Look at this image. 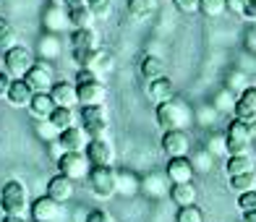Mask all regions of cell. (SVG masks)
Instances as JSON below:
<instances>
[{
    "label": "cell",
    "mask_w": 256,
    "mask_h": 222,
    "mask_svg": "<svg viewBox=\"0 0 256 222\" xmlns=\"http://www.w3.org/2000/svg\"><path fill=\"white\" fill-rule=\"evenodd\" d=\"M81 3H84V0H63V8H76Z\"/></svg>",
    "instance_id": "obj_51"
},
{
    "label": "cell",
    "mask_w": 256,
    "mask_h": 222,
    "mask_svg": "<svg viewBox=\"0 0 256 222\" xmlns=\"http://www.w3.org/2000/svg\"><path fill=\"white\" fill-rule=\"evenodd\" d=\"M68 26L71 24H68V14H66L63 6H50L48 10H44V29H48L50 34H58V32H63Z\"/></svg>",
    "instance_id": "obj_22"
},
{
    "label": "cell",
    "mask_w": 256,
    "mask_h": 222,
    "mask_svg": "<svg viewBox=\"0 0 256 222\" xmlns=\"http://www.w3.org/2000/svg\"><path fill=\"white\" fill-rule=\"evenodd\" d=\"M243 222H256V209H246L243 212Z\"/></svg>",
    "instance_id": "obj_50"
},
{
    "label": "cell",
    "mask_w": 256,
    "mask_h": 222,
    "mask_svg": "<svg viewBox=\"0 0 256 222\" xmlns=\"http://www.w3.org/2000/svg\"><path fill=\"white\" fill-rule=\"evenodd\" d=\"M0 222H29L26 217H21V214H3V220H0ZM34 222V220H32Z\"/></svg>",
    "instance_id": "obj_49"
},
{
    "label": "cell",
    "mask_w": 256,
    "mask_h": 222,
    "mask_svg": "<svg viewBox=\"0 0 256 222\" xmlns=\"http://www.w3.org/2000/svg\"><path fill=\"white\" fill-rule=\"evenodd\" d=\"M26 110L32 118H37V120H48L50 118V112L55 110V102L50 97V92H34L29 104H26Z\"/></svg>",
    "instance_id": "obj_17"
},
{
    "label": "cell",
    "mask_w": 256,
    "mask_h": 222,
    "mask_svg": "<svg viewBox=\"0 0 256 222\" xmlns=\"http://www.w3.org/2000/svg\"><path fill=\"white\" fill-rule=\"evenodd\" d=\"M176 222H204V212L196 204H188V206H178V214H176Z\"/></svg>",
    "instance_id": "obj_37"
},
{
    "label": "cell",
    "mask_w": 256,
    "mask_h": 222,
    "mask_svg": "<svg viewBox=\"0 0 256 222\" xmlns=\"http://www.w3.org/2000/svg\"><path fill=\"white\" fill-rule=\"evenodd\" d=\"M251 144H254L251 126L243 123V120H238V118H232V120L228 123V131H225L228 154H248Z\"/></svg>",
    "instance_id": "obj_5"
},
{
    "label": "cell",
    "mask_w": 256,
    "mask_h": 222,
    "mask_svg": "<svg viewBox=\"0 0 256 222\" xmlns=\"http://www.w3.org/2000/svg\"><path fill=\"white\" fill-rule=\"evenodd\" d=\"M84 222H115V217L110 212H104V209H92Z\"/></svg>",
    "instance_id": "obj_43"
},
{
    "label": "cell",
    "mask_w": 256,
    "mask_h": 222,
    "mask_svg": "<svg viewBox=\"0 0 256 222\" xmlns=\"http://www.w3.org/2000/svg\"><path fill=\"white\" fill-rule=\"evenodd\" d=\"M84 154H86V160H89V165H112L115 149H112V144H110L108 136H97V138H89Z\"/></svg>",
    "instance_id": "obj_8"
},
{
    "label": "cell",
    "mask_w": 256,
    "mask_h": 222,
    "mask_svg": "<svg viewBox=\"0 0 256 222\" xmlns=\"http://www.w3.org/2000/svg\"><path fill=\"white\" fill-rule=\"evenodd\" d=\"M238 209H240V212H246V209H256V188L238 194Z\"/></svg>",
    "instance_id": "obj_39"
},
{
    "label": "cell",
    "mask_w": 256,
    "mask_h": 222,
    "mask_svg": "<svg viewBox=\"0 0 256 222\" xmlns=\"http://www.w3.org/2000/svg\"><path fill=\"white\" fill-rule=\"evenodd\" d=\"M50 97L55 102V108H74L76 102V84H68V81H55L50 86Z\"/></svg>",
    "instance_id": "obj_20"
},
{
    "label": "cell",
    "mask_w": 256,
    "mask_h": 222,
    "mask_svg": "<svg viewBox=\"0 0 256 222\" xmlns=\"http://www.w3.org/2000/svg\"><path fill=\"white\" fill-rule=\"evenodd\" d=\"M74 194H76V180H71L68 175L58 172L55 178H50V180H48V196H50V198H55L58 204L71 202Z\"/></svg>",
    "instance_id": "obj_15"
},
{
    "label": "cell",
    "mask_w": 256,
    "mask_h": 222,
    "mask_svg": "<svg viewBox=\"0 0 256 222\" xmlns=\"http://www.w3.org/2000/svg\"><path fill=\"white\" fill-rule=\"evenodd\" d=\"M0 209L3 214H26L29 209V194L26 186L21 180H6L3 188H0Z\"/></svg>",
    "instance_id": "obj_2"
},
{
    "label": "cell",
    "mask_w": 256,
    "mask_h": 222,
    "mask_svg": "<svg viewBox=\"0 0 256 222\" xmlns=\"http://www.w3.org/2000/svg\"><path fill=\"white\" fill-rule=\"evenodd\" d=\"M246 48H248L251 52H256V29H251V32L246 34Z\"/></svg>",
    "instance_id": "obj_48"
},
{
    "label": "cell",
    "mask_w": 256,
    "mask_h": 222,
    "mask_svg": "<svg viewBox=\"0 0 256 222\" xmlns=\"http://www.w3.org/2000/svg\"><path fill=\"white\" fill-rule=\"evenodd\" d=\"M188 160H191V165H194V172H199V175H206L209 170L214 168V154L206 146H199V149L188 152Z\"/></svg>",
    "instance_id": "obj_24"
},
{
    "label": "cell",
    "mask_w": 256,
    "mask_h": 222,
    "mask_svg": "<svg viewBox=\"0 0 256 222\" xmlns=\"http://www.w3.org/2000/svg\"><path fill=\"white\" fill-rule=\"evenodd\" d=\"M194 165H191V160L188 154L186 157H168V168H165V178L170 180V186H176V183H188L194 180Z\"/></svg>",
    "instance_id": "obj_11"
},
{
    "label": "cell",
    "mask_w": 256,
    "mask_h": 222,
    "mask_svg": "<svg viewBox=\"0 0 256 222\" xmlns=\"http://www.w3.org/2000/svg\"><path fill=\"white\" fill-rule=\"evenodd\" d=\"M172 3L180 14H196L199 10V0H172Z\"/></svg>",
    "instance_id": "obj_45"
},
{
    "label": "cell",
    "mask_w": 256,
    "mask_h": 222,
    "mask_svg": "<svg viewBox=\"0 0 256 222\" xmlns=\"http://www.w3.org/2000/svg\"><path fill=\"white\" fill-rule=\"evenodd\" d=\"M48 120L58 128V131H63V128L74 126V110H71V108H55V110L50 112Z\"/></svg>",
    "instance_id": "obj_35"
},
{
    "label": "cell",
    "mask_w": 256,
    "mask_h": 222,
    "mask_svg": "<svg viewBox=\"0 0 256 222\" xmlns=\"http://www.w3.org/2000/svg\"><path fill=\"white\" fill-rule=\"evenodd\" d=\"M254 21H256V18H254Z\"/></svg>",
    "instance_id": "obj_53"
},
{
    "label": "cell",
    "mask_w": 256,
    "mask_h": 222,
    "mask_svg": "<svg viewBox=\"0 0 256 222\" xmlns=\"http://www.w3.org/2000/svg\"><path fill=\"white\" fill-rule=\"evenodd\" d=\"M84 3L92 8L94 16H108L110 14V0H84Z\"/></svg>",
    "instance_id": "obj_40"
},
{
    "label": "cell",
    "mask_w": 256,
    "mask_h": 222,
    "mask_svg": "<svg viewBox=\"0 0 256 222\" xmlns=\"http://www.w3.org/2000/svg\"><path fill=\"white\" fill-rule=\"evenodd\" d=\"M144 92H146V97L152 100L154 104H162V102H168V100L176 97V94H172V81L168 76H160V78L146 81Z\"/></svg>",
    "instance_id": "obj_19"
},
{
    "label": "cell",
    "mask_w": 256,
    "mask_h": 222,
    "mask_svg": "<svg viewBox=\"0 0 256 222\" xmlns=\"http://www.w3.org/2000/svg\"><path fill=\"white\" fill-rule=\"evenodd\" d=\"M251 170H254V157L251 154H230L228 157V165H225L228 178H232V175H243V172H251Z\"/></svg>",
    "instance_id": "obj_28"
},
{
    "label": "cell",
    "mask_w": 256,
    "mask_h": 222,
    "mask_svg": "<svg viewBox=\"0 0 256 222\" xmlns=\"http://www.w3.org/2000/svg\"><path fill=\"white\" fill-rule=\"evenodd\" d=\"M230 188H232V194H243V191L256 188V172L251 170V172H243V175H232Z\"/></svg>",
    "instance_id": "obj_32"
},
{
    "label": "cell",
    "mask_w": 256,
    "mask_h": 222,
    "mask_svg": "<svg viewBox=\"0 0 256 222\" xmlns=\"http://www.w3.org/2000/svg\"><path fill=\"white\" fill-rule=\"evenodd\" d=\"M34 60H37L34 52L24 48V44H14V48H8L3 52V68L10 78H24V74L34 66Z\"/></svg>",
    "instance_id": "obj_4"
},
{
    "label": "cell",
    "mask_w": 256,
    "mask_h": 222,
    "mask_svg": "<svg viewBox=\"0 0 256 222\" xmlns=\"http://www.w3.org/2000/svg\"><path fill=\"white\" fill-rule=\"evenodd\" d=\"M58 170L68 175L71 180H84L89 175V160L84 152H63L58 157Z\"/></svg>",
    "instance_id": "obj_7"
},
{
    "label": "cell",
    "mask_w": 256,
    "mask_h": 222,
    "mask_svg": "<svg viewBox=\"0 0 256 222\" xmlns=\"http://www.w3.org/2000/svg\"><path fill=\"white\" fill-rule=\"evenodd\" d=\"M225 89H230L232 94H240V92L246 89V76H243L240 71L230 74V76H228V81H225Z\"/></svg>",
    "instance_id": "obj_38"
},
{
    "label": "cell",
    "mask_w": 256,
    "mask_h": 222,
    "mask_svg": "<svg viewBox=\"0 0 256 222\" xmlns=\"http://www.w3.org/2000/svg\"><path fill=\"white\" fill-rule=\"evenodd\" d=\"M251 136L256 138V126H251Z\"/></svg>",
    "instance_id": "obj_52"
},
{
    "label": "cell",
    "mask_w": 256,
    "mask_h": 222,
    "mask_svg": "<svg viewBox=\"0 0 256 222\" xmlns=\"http://www.w3.org/2000/svg\"><path fill=\"white\" fill-rule=\"evenodd\" d=\"M66 14H68V24H71L74 29H89L92 24H94V18H97L86 3H81L76 8H66Z\"/></svg>",
    "instance_id": "obj_23"
},
{
    "label": "cell",
    "mask_w": 256,
    "mask_h": 222,
    "mask_svg": "<svg viewBox=\"0 0 256 222\" xmlns=\"http://www.w3.org/2000/svg\"><path fill=\"white\" fill-rule=\"evenodd\" d=\"M24 81L32 86V92H50V86L55 84L52 68L44 63V60H34V66L24 74Z\"/></svg>",
    "instance_id": "obj_10"
},
{
    "label": "cell",
    "mask_w": 256,
    "mask_h": 222,
    "mask_svg": "<svg viewBox=\"0 0 256 222\" xmlns=\"http://www.w3.org/2000/svg\"><path fill=\"white\" fill-rule=\"evenodd\" d=\"M89 188L97 198H110L118 191V170L112 165H92L89 168Z\"/></svg>",
    "instance_id": "obj_3"
},
{
    "label": "cell",
    "mask_w": 256,
    "mask_h": 222,
    "mask_svg": "<svg viewBox=\"0 0 256 222\" xmlns=\"http://www.w3.org/2000/svg\"><path fill=\"white\" fill-rule=\"evenodd\" d=\"M94 48H100V44H97V34L92 26L71 32V50H94Z\"/></svg>",
    "instance_id": "obj_26"
},
{
    "label": "cell",
    "mask_w": 256,
    "mask_h": 222,
    "mask_svg": "<svg viewBox=\"0 0 256 222\" xmlns=\"http://www.w3.org/2000/svg\"><path fill=\"white\" fill-rule=\"evenodd\" d=\"M236 97H238V94H232L230 89L222 86V89L214 94V104H212V108H214L217 112H232V108H236Z\"/></svg>",
    "instance_id": "obj_34"
},
{
    "label": "cell",
    "mask_w": 256,
    "mask_h": 222,
    "mask_svg": "<svg viewBox=\"0 0 256 222\" xmlns=\"http://www.w3.org/2000/svg\"><path fill=\"white\" fill-rule=\"evenodd\" d=\"M232 118L254 126L256 123V86H246L236 97V108H232Z\"/></svg>",
    "instance_id": "obj_9"
},
{
    "label": "cell",
    "mask_w": 256,
    "mask_h": 222,
    "mask_svg": "<svg viewBox=\"0 0 256 222\" xmlns=\"http://www.w3.org/2000/svg\"><path fill=\"white\" fill-rule=\"evenodd\" d=\"M76 102L81 104V108H86V104H102L104 102V84L102 81L76 84Z\"/></svg>",
    "instance_id": "obj_18"
},
{
    "label": "cell",
    "mask_w": 256,
    "mask_h": 222,
    "mask_svg": "<svg viewBox=\"0 0 256 222\" xmlns=\"http://www.w3.org/2000/svg\"><path fill=\"white\" fill-rule=\"evenodd\" d=\"M92 81H100L97 71H92V68H78V71H76V81H74V84H92Z\"/></svg>",
    "instance_id": "obj_42"
},
{
    "label": "cell",
    "mask_w": 256,
    "mask_h": 222,
    "mask_svg": "<svg viewBox=\"0 0 256 222\" xmlns=\"http://www.w3.org/2000/svg\"><path fill=\"white\" fill-rule=\"evenodd\" d=\"M162 152L168 157H186L191 152V138L186 131H165L162 136Z\"/></svg>",
    "instance_id": "obj_13"
},
{
    "label": "cell",
    "mask_w": 256,
    "mask_h": 222,
    "mask_svg": "<svg viewBox=\"0 0 256 222\" xmlns=\"http://www.w3.org/2000/svg\"><path fill=\"white\" fill-rule=\"evenodd\" d=\"M32 86L26 84L24 78H10V84H8V92H6V100L10 108H26L29 100H32Z\"/></svg>",
    "instance_id": "obj_16"
},
{
    "label": "cell",
    "mask_w": 256,
    "mask_h": 222,
    "mask_svg": "<svg viewBox=\"0 0 256 222\" xmlns=\"http://www.w3.org/2000/svg\"><path fill=\"white\" fill-rule=\"evenodd\" d=\"M58 144L63 152H84L89 144V134L81 126H68L58 134Z\"/></svg>",
    "instance_id": "obj_12"
},
{
    "label": "cell",
    "mask_w": 256,
    "mask_h": 222,
    "mask_svg": "<svg viewBox=\"0 0 256 222\" xmlns=\"http://www.w3.org/2000/svg\"><path fill=\"white\" fill-rule=\"evenodd\" d=\"M8 34H14V26H10V21H8V18L0 16V40L8 37Z\"/></svg>",
    "instance_id": "obj_46"
},
{
    "label": "cell",
    "mask_w": 256,
    "mask_h": 222,
    "mask_svg": "<svg viewBox=\"0 0 256 222\" xmlns=\"http://www.w3.org/2000/svg\"><path fill=\"white\" fill-rule=\"evenodd\" d=\"M199 10L209 18H220L228 10V0H199Z\"/></svg>",
    "instance_id": "obj_36"
},
{
    "label": "cell",
    "mask_w": 256,
    "mask_h": 222,
    "mask_svg": "<svg viewBox=\"0 0 256 222\" xmlns=\"http://www.w3.org/2000/svg\"><path fill=\"white\" fill-rule=\"evenodd\" d=\"M8 84H10V76L6 71H0V97H6V92H8Z\"/></svg>",
    "instance_id": "obj_47"
},
{
    "label": "cell",
    "mask_w": 256,
    "mask_h": 222,
    "mask_svg": "<svg viewBox=\"0 0 256 222\" xmlns=\"http://www.w3.org/2000/svg\"><path fill=\"white\" fill-rule=\"evenodd\" d=\"M228 10L254 21L256 18V0H228Z\"/></svg>",
    "instance_id": "obj_33"
},
{
    "label": "cell",
    "mask_w": 256,
    "mask_h": 222,
    "mask_svg": "<svg viewBox=\"0 0 256 222\" xmlns=\"http://www.w3.org/2000/svg\"><path fill=\"white\" fill-rule=\"evenodd\" d=\"M40 55L44 60H55L60 55V42H58V34H44L40 40Z\"/></svg>",
    "instance_id": "obj_31"
},
{
    "label": "cell",
    "mask_w": 256,
    "mask_h": 222,
    "mask_svg": "<svg viewBox=\"0 0 256 222\" xmlns=\"http://www.w3.org/2000/svg\"><path fill=\"white\" fill-rule=\"evenodd\" d=\"M194 120L191 108L183 100H168L157 104V123L165 128V131H186V126Z\"/></svg>",
    "instance_id": "obj_1"
},
{
    "label": "cell",
    "mask_w": 256,
    "mask_h": 222,
    "mask_svg": "<svg viewBox=\"0 0 256 222\" xmlns=\"http://www.w3.org/2000/svg\"><path fill=\"white\" fill-rule=\"evenodd\" d=\"M126 8H128V14H131V18H136V21H146V18H152V16H154L157 0H128Z\"/></svg>",
    "instance_id": "obj_27"
},
{
    "label": "cell",
    "mask_w": 256,
    "mask_h": 222,
    "mask_svg": "<svg viewBox=\"0 0 256 222\" xmlns=\"http://www.w3.org/2000/svg\"><path fill=\"white\" fill-rule=\"evenodd\" d=\"M138 186H142V180H138L134 172L118 170V191H115V194H120V196H136L138 194Z\"/></svg>",
    "instance_id": "obj_30"
},
{
    "label": "cell",
    "mask_w": 256,
    "mask_h": 222,
    "mask_svg": "<svg viewBox=\"0 0 256 222\" xmlns=\"http://www.w3.org/2000/svg\"><path fill=\"white\" fill-rule=\"evenodd\" d=\"M37 134H40V138H48V142H55L60 131H58V128H55V126L48 120V123H42V126L37 128Z\"/></svg>",
    "instance_id": "obj_44"
},
{
    "label": "cell",
    "mask_w": 256,
    "mask_h": 222,
    "mask_svg": "<svg viewBox=\"0 0 256 222\" xmlns=\"http://www.w3.org/2000/svg\"><path fill=\"white\" fill-rule=\"evenodd\" d=\"M63 204H58L55 198H50L48 194L44 196H40L37 202H34L32 206H29V212H32V220L34 222H55L58 217H60V209Z\"/></svg>",
    "instance_id": "obj_14"
},
{
    "label": "cell",
    "mask_w": 256,
    "mask_h": 222,
    "mask_svg": "<svg viewBox=\"0 0 256 222\" xmlns=\"http://www.w3.org/2000/svg\"><path fill=\"white\" fill-rule=\"evenodd\" d=\"M170 180L165 178V175H146V178H142V186H138V194H146L149 198H160V196H165L170 194Z\"/></svg>",
    "instance_id": "obj_21"
},
{
    "label": "cell",
    "mask_w": 256,
    "mask_h": 222,
    "mask_svg": "<svg viewBox=\"0 0 256 222\" xmlns=\"http://www.w3.org/2000/svg\"><path fill=\"white\" fill-rule=\"evenodd\" d=\"M138 71H142L144 81H152V78L165 76V63H162V58H157V55H146L142 60V66H138Z\"/></svg>",
    "instance_id": "obj_29"
},
{
    "label": "cell",
    "mask_w": 256,
    "mask_h": 222,
    "mask_svg": "<svg viewBox=\"0 0 256 222\" xmlns=\"http://www.w3.org/2000/svg\"><path fill=\"white\" fill-rule=\"evenodd\" d=\"M170 198H172V202H176L178 206H188V204H196V186H194V180L170 186Z\"/></svg>",
    "instance_id": "obj_25"
},
{
    "label": "cell",
    "mask_w": 256,
    "mask_h": 222,
    "mask_svg": "<svg viewBox=\"0 0 256 222\" xmlns=\"http://www.w3.org/2000/svg\"><path fill=\"white\" fill-rule=\"evenodd\" d=\"M206 149L212 152L214 157H217V154H225V152H228V146H225V134H222V136H212V138H209V142H206Z\"/></svg>",
    "instance_id": "obj_41"
},
{
    "label": "cell",
    "mask_w": 256,
    "mask_h": 222,
    "mask_svg": "<svg viewBox=\"0 0 256 222\" xmlns=\"http://www.w3.org/2000/svg\"><path fill=\"white\" fill-rule=\"evenodd\" d=\"M81 128L89 134V138L104 136L110 128L108 108H104V104H86V108H81Z\"/></svg>",
    "instance_id": "obj_6"
}]
</instances>
